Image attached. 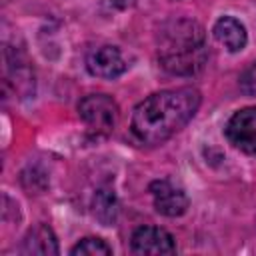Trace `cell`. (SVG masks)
Masks as SVG:
<instances>
[{"instance_id": "obj_4", "label": "cell", "mask_w": 256, "mask_h": 256, "mask_svg": "<svg viewBox=\"0 0 256 256\" xmlns=\"http://www.w3.org/2000/svg\"><path fill=\"white\" fill-rule=\"evenodd\" d=\"M224 134L234 148L244 154H256V106L234 112L226 122Z\"/></svg>"}, {"instance_id": "obj_1", "label": "cell", "mask_w": 256, "mask_h": 256, "mask_svg": "<svg viewBox=\"0 0 256 256\" xmlns=\"http://www.w3.org/2000/svg\"><path fill=\"white\" fill-rule=\"evenodd\" d=\"M200 102L202 96L192 86L154 92L134 108L130 134L144 146H158L194 118Z\"/></svg>"}, {"instance_id": "obj_7", "label": "cell", "mask_w": 256, "mask_h": 256, "mask_svg": "<svg viewBox=\"0 0 256 256\" xmlns=\"http://www.w3.org/2000/svg\"><path fill=\"white\" fill-rule=\"evenodd\" d=\"M150 194L154 200V208L158 214L168 216V218H176L182 216L188 210V196L186 192L172 184L170 180H154L150 184Z\"/></svg>"}, {"instance_id": "obj_3", "label": "cell", "mask_w": 256, "mask_h": 256, "mask_svg": "<svg viewBox=\"0 0 256 256\" xmlns=\"http://www.w3.org/2000/svg\"><path fill=\"white\" fill-rule=\"evenodd\" d=\"M78 116L94 134H110L118 124V104L108 94H88L78 102Z\"/></svg>"}, {"instance_id": "obj_6", "label": "cell", "mask_w": 256, "mask_h": 256, "mask_svg": "<svg viewBox=\"0 0 256 256\" xmlns=\"http://www.w3.org/2000/svg\"><path fill=\"white\" fill-rule=\"evenodd\" d=\"M130 250L134 254H174V236L160 226H140L130 238Z\"/></svg>"}, {"instance_id": "obj_10", "label": "cell", "mask_w": 256, "mask_h": 256, "mask_svg": "<svg viewBox=\"0 0 256 256\" xmlns=\"http://www.w3.org/2000/svg\"><path fill=\"white\" fill-rule=\"evenodd\" d=\"M92 212H94L96 220H100L104 226H110V224L116 220V216H118V200H116L114 190H110V188H100V190L94 194Z\"/></svg>"}, {"instance_id": "obj_5", "label": "cell", "mask_w": 256, "mask_h": 256, "mask_svg": "<svg viewBox=\"0 0 256 256\" xmlns=\"http://www.w3.org/2000/svg\"><path fill=\"white\" fill-rule=\"evenodd\" d=\"M86 68L96 78L112 80V78L122 76L128 70V60L124 58V54L118 46L104 44V46H98V48L88 52Z\"/></svg>"}, {"instance_id": "obj_9", "label": "cell", "mask_w": 256, "mask_h": 256, "mask_svg": "<svg viewBox=\"0 0 256 256\" xmlns=\"http://www.w3.org/2000/svg\"><path fill=\"white\" fill-rule=\"evenodd\" d=\"M22 254H40V256H50V254H58V240L56 234L52 232L50 226L46 224H38L34 228H30L22 240L20 246Z\"/></svg>"}, {"instance_id": "obj_11", "label": "cell", "mask_w": 256, "mask_h": 256, "mask_svg": "<svg viewBox=\"0 0 256 256\" xmlns=\"http://www.w3.org/2000/svg\"><path fill=\"white\" fill-rule=\"evenodd\" d=\"M70 254L72 256H108L112 254V248L102 238L88 236V238H82L76 246H72Z\"/></svg>"}, {"instance_id": "obj_2", "label": "cell", "mask_w": 256, "mask_h": 256, "mask_svg": "<svg viewBox=\"0 0 256 256\" xmlns=\"http://www.w3.org/2000/svg\"><path fill=\"white\" fill-rule=\"evenodd\" d=\"M158 62L174 76H192L208 62L204 28L192 18L166 20L158 34Z\"/></svg>"}, {"instance_id": "obj_8", "label": "cell", "mask_w": 256, "mask_h": 256, "mask_svg": "<svg viewBox=\"0 0 256 256\" xmlns=\"http://www.w3.org/2000/svg\"><path fill=\"white\" fill-rule=\"evenodd\" d=\"M212 34L230 52H240L248 42V34H246L244 24L240 20H236L234 16L218 18L214 28H212Z\"/></svg>"}, {"instance_id": "obj_12", "label": "cell", "mask_w": 256, "mask_h": 256, "mask_svg": "<svg viewBox=\"0 0 256 256\" xmlns=\"http://www.w3.org/2000/svg\"><path fill=\"white\" fill-rule=\"evenodd\" d=\"M240 88L244 94L256 96V64H252L250 68L244 70V74L240 76Z\"/></svg>"}]
</instances>
